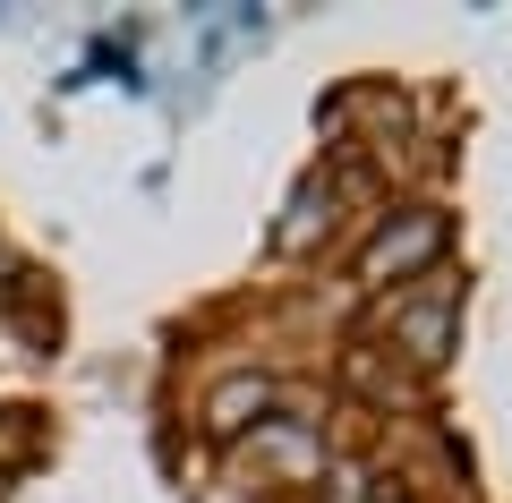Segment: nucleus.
<instances>
[{"instance_id": "obj_2", "label": "nucleus", "mask_w": 512, "mask_h": 503, "mask_svg": "<svg viewBox=\"0 0 512 503\" xmlns=\"http://www.w3.org/2000/svg\"><path fill=\"white\" fill-rule=\"evenodd\" d=\"M453 307H461V282H453V273H419L410 290L384 299V324H393L402 359H419V367H444V359H453Z\"/></svg>"}, {"instance_id": "obj_1", "label": "nucleus", "mask_w": 512, "mask_h": 503, "mask_svg": "<svg viewBox=\"0 0 512 503\" xmlns=\"http://www.w3.org/2000/svg\"><path fill=\"white\" fill-rule=\"evenodd\" d=\"M444 205H410V214H376V231H367L359 248V290H393V282H419V273H436L444 256Z\"/></svg>"}, {"instance_id": "obj_4", "label": "nucleus", "mask_w": 512, "mask_h": 503, "mask_svg": "<svg viewBox=\"0 0 512 503\" xmlns=\"http://www.w3.org/2000/svg\"><path fill=\"white\" fill-rule=\"evenodd\" d=\"M274 401H282V384L274 376H231V384H214L205 393V435H248V427H265L274 418Z\"/></svg>"}, {"instance_id": "obj_5", "label": "nucleus", "mask_w": 512, "mask_h": 503, "mask_svg": "<svg viewBox=\"0 0 512 503\" xmlns=\"http://www.w3.org/2000/svg\"><path fill=\"white\" fill-rule=\"evenodd\" d=\"M333 205H342V197H333V180H325V188H299L291 222H282V248H308L316 231H333Z\"/></svg>"}, {"instance_id": "obj_3", "label": "nucleus", "mask_w": 512, "mask_h": 503, "mask_svg": "<svg viewBox=\"0 0 512 503\" xmlns=\"http://www.w3.org/2000/svg\"><path fill=\"white\" fill-rule=\"evenodd\" d=\"M239 444H248V461L282 469V478H316V469H325V444H316V418H265V427H248Z\"/></svg>"}, {"instance_id": "obj_6", "label": "nucleus", "mask_w": 512, "mask_h": 503, "mask_svg": "<svg viewBox=\"0 0 512 503\" xmlns=\"http://www.w3.org/2000/svg\"><path fill=\"white\" fill-rule=\"evenodd\" d=\"M333 503H367V478H359V469H333Z\"/></svg>"}]
</instances>
